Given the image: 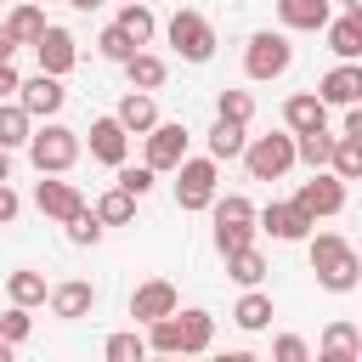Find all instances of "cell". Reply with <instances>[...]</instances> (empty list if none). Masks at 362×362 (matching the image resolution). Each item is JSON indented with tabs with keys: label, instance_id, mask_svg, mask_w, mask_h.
<instances>
[{
	"label": "cell",
	"instance_id": "816d5d0a",
	"mask_svg": "<svg viewBox=\"0 0 362 362\" xmlns=\"http://www.w3.org/2000/svg\"><path fill=\"white\" fill-rule=\"evenodd\" d=\"M147 362H187V356H158V351H147Z\"/></svg>",
	"mask_w": 362,
	"mask_h": 362
},
{
	"label": "cell",
	"instance_id": "7c38bea8",
	"mask_svg": "<svg viewBox=\"0 0 362 362\" xmlns=\"http://www.w3.org/2000/svg\"><path fill=\"white\" fill-rule=\"evenodd\" d=\"M255 221H260L255 232H272L277 243H305V238H311V226H317L305 209H294V204H277V198H272L266 209H255Z\"/></svg>",
	"mask_w": 362,
	"mask_h": 362
},
{
	"label": "cell",
	"instance_id": "9c48e42d",
	"mask_svg": "<svg viewBox=\"0 0 362 362\" xmlns=\"http://www.w3.org/2000/svg\"><path fill=\"white\" fill-rule=\"evenodd\" d=\"M288 204H294V209H305L311 221L339 215V209H345V181H339V175H328V170H311V181H300V192H294Z\"/></svg>",
	"mask_w": 362,
	"mask_h": 362
},
{
	"label": "cell",
	"instance_id": "4316f807",
	"mask_svg": "<svg viewBox=\"0 0 362 362\" xmlns=\"http://www.w3.org/2000/svg\"><path fill=\"white\" fill-rule=\"evenodd\" d=\"M204 141H209V158H215V164H226V158H238V153H243V141H249V124H232V119H215Z\"/></svg>",
	"mask_w": 362,
	"mask_h": 362
},
{
	"label": "cell",
	"instance_id": "5b68a950",
	"mask_svg": "<svg viewBox=\"0 0 362 362\" xmlns=\"http://www.w3.org/2000/svg\"><path fill=\"white\" fill-rule=\"evenodd\" d=\"M288 68H294V45H288V34H272V28L249 34V45H243V74H249L255 85L283 79Z\"/></svg>",
	"mask_w": 362,
	"mask_h": 362
},
{
	"label": "cell",
	"instance_id": "30bf717a",
	"mask_svg": "<svg viewBox=\"0 0 362 362\" xmlns=\"http://www.w3.org/2000/svg\"><path fill=\"white\" fill-rule=\"evenodd\" d=\"M34 209L45 215V221H57V226H68L79 209H85V192L74 187V181H57V175H40L34 181Z\"/></svg>",
	"mask_w": 362,
	"mask_h": 362
},
{
	"label": "cell",
	"instance_id": "9a60e30c",
	"mask_svg": "<svg viewBox=\"0 0 362 362\" xmlns=\"http://www.w3.org/2000/svg\"><path fill=\"white\" fill-rule=\"evenodd\" d=\"M90 158H96V164H113V170L130 158V136H124V124H119L113 113L90 119Z\"/></svg>",
	"mask_w": 362,
	"mask_h": 362
},
{
	"label": "cell",
	"instance_id": "ee69618b",
	"mask_svg": "<svg viewBox=\"0 0 362 362\" xmlns=\"http://www.w3.org/2000/svg\"><path fill=\"white\" fill-rule=\"evenodd\" d=\"M17 85H23V74L11 68V57H0V102H11V96H17Z\"/></svg>",
	"mask_w": 362,
	"mask_h": 362
},
{
	"label": "cell",
	"instance_id": "ffe728a7",
	"mask_svg": "<svg viewBox=\"0 0 362 362\" xmlns=\"http://www.w3.org/2000/svg\"><path fill=\"white\" fill-rule=\"evenodd\" d=\"M322 34H328V51H334L339 62H362V17L339 11V17L322 23Z\"/></svg>",
	"mask_w": 362,
	"mask_h": 362
},
{
	"label": "cell",
	"instance_id": "11a10c76",
	"mask_svg": "<svg viewBox=\"0 0 362 362\" xmlns=\"http://www.w3.org/2000/svg\"><path fill=\"white\" fill-rule=\"evenodd\" d=\"M28 6H45V0H28Z\"/></svg>",
	"mask_w": 362,
	"mask_h": 362
},
{
	"label": "cell",
	"instance_id": "f546056e",
	"mask_svg": "<svg viewBox=\"0 0 362 362\" xmlns=\"http://www.w3.org/2000/svg\"><path fill=\"white\" fill-rule=\"evenodd\" d=\"M28 136H34V119L17 102H0V147L17 153V147H28Z\"/></svg>",
	"mask_w": 362,
	"mask_h": 362
},
{
	"label": "cell",
	"instance_id": "60d3db41",
	"mask_svg": "<svg viewBox=\"0 0 362 362\" xmlns=\"http://www.w3.org/2000/svg\"><path fill=\"white\" fill-rule=\"evenodd\" d=\"M272 362H311V339L305 334H277L272 339Z\"/></svg>",
	"mask_w": 362,
	"mask_h": 362
},
{
	"label": "cell",
	"instance_id": "d590c367",
	"mask_svg": "<svg viewBox=\"0 0 362 362\" xmlns=\"http://www.w3.org/2000/svg\"><path fill=\"white\" fill-rule=\"evenodd\" d=\"M215 119L249 124V119H255V96H249V90H221V96H215Z\"/></svg>",
	"mask_w": 362,
	"mask_h": 362
},
{
	"label": "cell",
	"instance_id": "7a4b0ae2",
	"mask_svg": "<svg viewBox=\"0 0 362 362\" xmlns=\"http://www.w3.org/2000/svg\"><path fill=\"white\" fill-rule=\"evenodd\" d=\"M79 153H85L79 130H68V124H57V119L34 124V136H28V158H34L40 175H68V170L79 164Z\"/></svg>",
	"mask_w": 362,
	"mask_h": 362
},
{
	"label": "cell",
	"instance_id": "44dd1931",
	"mask_svg": "<svg viewBox=\"0 0 362 362\" xmlns=\"http://www.w3.org/2000/svg\"><path fill=\"white\" fill-rule=\"evenodd\" d=\"M328 17H334L328 0H277V23L294 28V34H317Z\"/></svg>",
	"mask_w": 362,
	"mask_h": 362
},
{
	"label": "cell",
	"instance_id": "603a6c76",
	"mask_svg": "<svg viewBox=\"0 0 362 362\" xmlns=\"http://www.w3.org/2000/svg\"><path fill=\"white\" fill-rule=\"evenodd\" d=\"M113 28H119V34H124V40L141 51V45L158 34V17H153V6H141V0H124V6H119V17H113Z\"/></svg>",
	"mask_w": 362,
	"mask_h": 362
},
{
	"label": "cell",
	"instance_id": "d6a6232c",
	"mask_svg": "<svg viewBox=\"0 0 362 362\" xmlns=\"http://www.w3.org/2000/svg\"><path fill=\"white\" fill-rule=\"evenodd\" d=\"M102 362H147V339H141L136 328H119V334H107Z\"/></svg>",
	"mask_w": 362,
	"mask_h": 362
},
{
	"label": "cell",
	"instance_id": "8fae6325",
	"mask_svg": "<svg viewBox=\"0 0 362 362\" xmlns=\"http://www.w3.org/2000/svg\"><path fill=\"white\" fill-rule=\"evenodd\" d=\"M28 119H57L62 113V102H68V90H62V79H51V74H34V79H23L17 85V96H11Z\"/></svg>",
	"mask_w": 362,
	"mask_h": 362
},
{
	"label": "cell",
	"instance_id": "e0dca14e",
	"mask_svg": "<svg viewBox=\"0 0 362 362\" xmlns=\"http://www.w3.org/2000/svg\"><path fill=\"white\" fill-rule=\"evenodd\" d=\"M209 339H215V317L209 311H198V305L175 311V356H204Z\"/></svg>",
	"mask_w": 362,
	"mask_h": 362
},
{
	"label": "cell",
	"instance_id": "2e32d148",
	"mask_svg": "<svg viewBox=\"0 0 362 362\" xmlns=\"http://www.w3.org/2000/svg\"><path fill=\"white\" fill-rule=\"evenodd\" d=\"M45 305H51V317L79 322V317H90V311H96V288H90L85 277H68V283H57V288L45 294Z\"/></svg>",
	"mask_w": 362,
	"mask_h": 362
},
{
	"label": "cell",
	"instance_id": "484cf974",
	"mask_svg": "<svg viewBox=\"0 0 362 362\" xmlns=\"http://www.w3.org/2000/svg\"><path fill=\"white\" fill-rule=\"evenodd\" d=\"M232 322H238L243 334H266V328H272V294H266V288H243V300L232 305Z\"/></svg>",
	"mask_w": 362,
	"mask_h": 362
},
{
	"label": "cell",
	"instance_id": "7402d4cb",
	"mask_svg": "<svg viewBox=\"0 0 362 362\" xmlns=\"http://www.w3.org/2000/svg\"><path fill=\"white\" fill-rule=\"evenodd\" d=\"M0 28H6V40H11V45H34V40L45 34V6L17 0V6L6 11V23H0Z\"/></svg>",
	"mask_w": 362,
	"mask_h": 362
},
{
	"label": "cell",
	"instance_id": "f35d334b",
	"mask_svg": "<svg viewBox=\"0 0 362 362\" xmlns=\"http://www.w3.org/2000/svg\"><path fill=\"white\" fill-rule=\"evenodd\" d=\"M102 232H107V226L90 215V204H85V209L68 221V243H74V249H90V243H102Z\"/></svg>",
	"mask_w": 362,
	"mask_h": 362
},
{
	"label": "cell",
	"instance_id": "681fc988",
	"mask_svg": "<svg viewBox=\"0 0 362 362\" xmlns=\"http://www.w3.org/2000/svg\"><path fill=\"white\" fill-rule=\"evenodd\" d=\"M74 11H96V6H107V0H68Z\"/></svg>",
	"mask_w": 362,
	"mask_h": 362
},
{
	"label": "cell",
	"instance_id": "ba28073f",
	"mask_svg": "<svg viewBox=\"0 0 362 362\" xmlns=\"http://www.w3.org/2000/svg\"><path fill=\"white\" fill-rule=\"evenodd\" d=\"M141 141H147V170H153V175H164V170H175V164L187 158L192 130H187V124H175V119H158Z\"/></svg>",
	"mask_w": 362,
	"mask_h": 362
},
{
	"label": "cell",
	"instance_id": "f1b7e54d",
	"mask_svg": "<svg viewBox=\"0 0 362 362\" xmlns=\"http://www.w3.org/2000/svg\"><path fill=\"white\" fill-rule=\"evenodd\" d=\"M90 215H96L102 226H130V221H136V198H130V192H119V187H107V192L90 204Z\"/></svg>",
	"mask_w": 362,
	"mask_h": 362
},
{
	"label": "cell",
	"instance_id": "7bdbcfd3",
	"mask_svg": "<svg viewBox=\"0 0 362 362\" xmlns=\"http://www.w3.org/2000/svg\"><path fill=\"white\" fill-rule=\"evenodd\" d=\"M17 209H23V198L11 192V181H0V226H11V221H17Z\"/></svg>",
	"mask_w": 362,
	"mask_h": 362
},
{
	"label": "cell",
	"instance_id": "4dcf8cb0",
	"mask_svg": "<svg viewBox=\"0 0 362 362\" xmlns=\"http://www.w3.org/2000/svg\"><path fill=\"white\" fill-rule=\"evenodd\" d=\"M328 153H334V130H305V136H294V164L328 170Z\"/></svg>",
	"mask_w": 362,
	"mask_h": 362
},
{
	"label": "cell",
	"instance_id": "f5cc1de1",
	"mask_svg": "<svg viewBox=\"0 0 362 362\" xmlns=\"http://www.w3.org/2000/svg\"><path fill=\"white\" fill-rule=\"evenodd\" d=\"M11 51H17V45H11V40H6V28H0V57H11Z\"/></svg>",
	"mask_w": 362,
	"mask_h": 362
},
{
	"label": "cell",
	"instance_id": "9f6ffc18",
	"mask_svg": "<svg viewBox=\"0 0 362 362\" xmlns=\"http://www.w3.org/2000/svg\"><path fill=\"white\" fill-rule=\"evenodd\" d=\"M141 6H147V0H141Z\"/></svg>",
	"mask_w": 362,
	"mask_h": 362
},
{
	"label": "cell",
	"instance_id": "cb8c5ba5",
	"mask_svg": "<svg viewBox=\"0 0 362 362\" xmlns=\"http://www.w3.org/2000/svg\"><path fill=\"white\" fill-rule=\"evenodd\" d=\"M119 68L130 74V90H158V85L170 79V62H164V57H153V51H130Z\"/></svg>",
	"mask_w": 362,
	"mask_h": 362
},
{
	"label": "cell",
	"instance_id": "52a82bcc",
	"mask_svg": "<svg viewBox=\"0 0 362 362\" xmlns=\"http://www.w3.org/2000/svg\"><path fill=\"white\" fill-rule=\"evenodd\" d=\"M34 57H40V74H51V79H68V74L79 68V40H74L62 23H45V34L34 40Z\"/></svg>",
	"mask_w": 362,
	"mask_h": 362
},
{
	"label": "cell",
	"instance_id": "d6986e66",
	"mask_svg": "<svg viewBox=\"0 0 362 362\" xmlns=\"http://www.w3.org/2000/svg\"><path fill=\"white\" fill-rule=\"evenodd\" d=\"M113 119L124 124V136H147V130L158 124V102H153V90H124L119 107H113Z\"/></svg>",
	"mask_w": 362,
	"mask_h": 362
},
{
	"label": "cell",
	"instance_id": "4fadbf2b",
	"mask_svg": "<svg viewBox=\"0 0 362 362\" xmlns=\"http://www.w3.org/2000/svg\"><path fill=\"white\" fill-rule=\"evenodd\" d=\"M170 311H181V294H175L170 277H147V283H136V294H130V317H136L141 328L158 322V317H170Z\"/></svg>",
	"mask_w": 362,
	"mask_h": 362
},
{
	"label": "cell",
	"instance_id": "ac0fdd59",
	"mask_svg": "<svg viewBox=\"0 0 362 362\" xmlns=\"http://www.w3.org/2000/svg\"><path fill=\"white\" fill-rule=\"evenodd\" d=\"M283 130L288 136H305V130H328V107L317 102V90H294L283 102Z\"/></svg>",
	"mask_w": 362,
	"mask_h": 362
},
{
	"label": "cell",
	"instance_id": "e575fe53",
	"mask_svg": "<svg viewBox=\"0 0 362 362\" xmlns=\"http://www.w3.org/2000/svg\"><path fill=\"white\" fill-rule=\"evenodd\" d=\"M322 345H328V351H351V356H362V328H356L351 317H334V322L322 328Z\"/></svg>",
	"mask_w": 362,
	"mask_h": 362
},
{
	"label": "cell",
	"instance_id": "8992f818",
	"mask_svg": "<svg viewBox=\"0 0 362 362\" xmlns=\"http://www.w3.org/2000/svg\"><path fill=\"white\" fill-rule=\"evenodd\" d=\"M164 34H170V45H175L181 62H209L215 57V23L204 11H175L164 23Z\"/></svg>",
	"mask_w": 362,
	"mask_h": 362
},
{
	"label": "cell",
	"instance_id": "d4e9b609",
	"mask_svg": "<svg viewBox=\"0 0 362 362\" xmlns=\"http://www.w3.org/2000/svg\"><path fill=\"white\" fill-rule=\"evenodd\" d=\"M45 294H51V283H45V272H34V266H17L11 277H6V300L11 305H45Z\"/></svg>",
	"mask_w": 362,
	"mask_h": 362
},
{
	"label": "cell",
	"instance_id": "7dc6e473",
	"mask_svg": "<svg viewBox=\"0 0 362 362\" xmlns=\"http://www.w3.org/2000/svg\"><path fill=\"white\" fill-rule=\"evenodd\" d=\"M215 362H260V356H255V351H221Z\"/></svg>",
	"mask_w": 362,
	"mask_h": 362
},
{
	"label": "cell",
	"instance_id": "b9f144b4",
	"mask_svg": "<svg viewBox=\"0 0 362 362\" xmlns=\"http://www.w3.org/2000/svg\"><path fill=\"white\" fill-rule=\"evenodd\" d=\"M96 51H102V57H107V62H124V57H130V51H136V45H130V40H124V34H119V28H113V23H107V28H102V34H96Z\"/></svg>",
	"mask_w": 362,
	"mask_h": 362
},
{
	"label": "cell",
	"instance_id": "f907efd6",
	"mask_svg": "<svg viewBox=\"0 0 362 362\" xmlns=\"http://www.w3.org/2000/svg\"><path fill=\"white\" fill-rule=\"evenodd\" d=\"M339 6H345V11H351V17H362V0H339Z\"/></svg>",
	"mask_w": 362,
	"mask_h": 362
},
{
	"label": "cell",
	"instance_id": "bcb514c9",
	"mask_svg": "<svg viewBox=\"0 0 362 362\" xmlns=\"http://www.w3.org/2000/svg\"><path fill=\"white\" fill-rule=\"evenodd\" d=\"M311 362H362V356H351V351H328V345H317V356Z\"/></svg>",
	"mask_w": 362,
	"mask_h": 362
},
{
	"label": "cell",
	"instance_id": "f6af8a7d",
	"mask_svg": "<svg viewBox=\"0 0 362 362\" xmlns=\"http://www.w3.org/2000/svg\"><path fill=\"white\" fill-rule=\"evenodd\" d=\"M339 136L362 141V102H356V107H345V124H339Z\"/></svg>",
	"mask_w": 362,
	"mask_h": 362
},
{
	"label": "cell",
	"instance_id": "6da1fadb",
	"mask_svg": "<svg viewBox=\"0 0 362 362\" xmlns=\"http://www.w3.org/2000/svg\"><path fill=\"white\" fill-rule=\"evenodd\" d=\"M305 255H311V272H317V283H322L328 294H351V288L362 283V255H356V243H351L345 232H317V238H305Z\"/></svg>",
	"mask_w": 362,
	"mask_h": 362
},
{
	"label": "cell",
	"instance_id": "1f68e13d",
	"mask_svg": "<svg viewBox=\"0 0 362 362\" xmlns=\"http://www.w3.org/2000/svg\"><path fill=\"white\" fill-rule=\"evenodd\" d=\"M328 175H339V181H362V141H351V136H334Z\"/></svg>",
	"mask_w": 362,
	"mask_h": 362
},
{
	"label": "cell",
	"instance_id": "277c9868",
	"mask_svg": "<svg viewBox=\"0 0 362 362\" xmlns=\"http://www.w3.org/2000/svg\"><path fill=\"white\" fill-rule=\"evenodd\" d=\"M238 158H243L249 181H283V175L294 170V136H288V130H272V136H249Z\"/></svg>",
	"mask_w": 362,
	"mask_h": 362
},
{
	"label": "cell",
	"instance_id": "74e56055",
	"mask_svg": "<svg viewBox=\"0 0 362 362\" xmlns=\"http://www.w3.org/2000/svg\"><path fill=\"white\" fill-rule=\"evenodd\" d=\"M119 192H130V198H147L153 187H158V175L147 170V164H119V181H113Z\"/></svg>",
	"mask_w": 362,
	"mask_h": 362
},
{
	"label": "cell",
	"instance_id": "ab89813d",
	"mask_svg": "<svg viewBox=\"0 0 362 362\" xmlns=\"http://www.w3.org/2000/svg\"><path fill=\"white\" fill-rule=\"evenodd\" d=\"M255 243V221H238V226H215V249H221V260L226 255H238V249H249Z\"/></svg>",
	"mask_w": 362,
	"mask_h": 362
},
{
	"label": "cell",
	"instance_id": "5bb4252c",
	"mask_svg": "<svg viewBox=\"0 0 362 362\" xmlns=\"http://www.w3.org/2000/svg\"><path fill=\"white\" fill-rule=\"evenodd\" d=\"M317 102L322 107H356L362 102V62H334L317 79Z\"/></svg>",
	"mask_w": 362,
	"mask_h": 362
},
{
	"label": "cell",
	"instance_id": "836d02e7",
	"mask_svg": "<svg viewBox=\"0 0 362 362\" xmlns=\"http://www.w3.org/2000/svg\"><path fill=\"white\" fill-rule=\"evenodd\" d=\"M209 215H215V226H238V221H255V204L243 198V192H215V204H209Z\"/></svg>",
	"mask_w": 362,
	"mask_h": 362
},
{
	"label": "cell",
	"instance_id": "3957f363",
	"mask_svg": "<svg viewBox=\"0 0 362 362\" xmlns=\"http://www.w3.org/2000/svg\"><path fill=\"white\" fill-rule=\"evenodd\" d=\"M170 175H175V209H187V215L209 209V204H215V192H221V164H215L209 153H204V158H192V153H187Z\"/></svg>",
	"mask_w": 362,
	"mask_h": 362
},
{
	"label": "cell",
	"instance_id": "db71d44e",
	"mask_svg": "<svg viewBox=\"0 0 362 362\" xmlns=\"http://www.w3.org/2000/svg\"><path fill=\"white\" fill-rule=\"evenodd\" d=\"M0 362H17V356H11V345H6V339H0Z\"/></svg>",
	"mask_w": 362,
	"mask_h": 362
},
{
	"label": "cell",
	"instance_id": "8d00e7d4",
	"mask_svg": "<svg viewBox=\"0 0 362 362\" xmlns=\"http://www.w3.org/2000/svg\"><path fill=\"white\" fill-rule=\"evenodd\" d=\"M28 334H34V311H28V305H6V311H0V339H6V345H23Z\"/></svg>",
	"mask_w": 362,
	"mask_h": 362
},
{
	"label": "cell",
	"instance_id": "83f0119b",
	"mask_svg": "<svg viewBox=\"0 0 362 362\" xmlns=\"http://www.w3.org/2000/svg\"><path fill=\"white\" fill-rule=\"evenodd\" d=\"M266 272H272V266H266V255H260L255 243H249V249H238V255H226V277H232L238 288H260V283H266Z\"/></svg>",
	"mask_w": 362,
	"mask_h": 362
},
{
	"label": "cell",
	"instance_id": "c3c4849f",
	"mask_svg": "<svg viewBox=\"0 0 362 362\" xmlns=\"http://www.w3.org/2000/svg\"><path fill=\"white\" fill-rule=\"evenodd\" d=\"M0 181H11V153L0 147Z\"/></svg>",
	"mask_w": 362,
	"mask_h": 362
}]
</instances>
